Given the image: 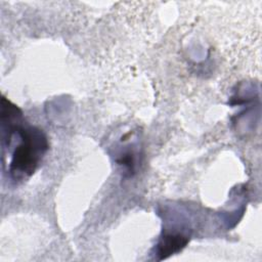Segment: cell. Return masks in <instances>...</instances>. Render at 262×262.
Returning <instances> with one entry per match:
<instances>
[{
  "instance_id": "1",
  "label": "cell",
  "mask_w": 262,
  "mask_h": 262,
  "mask_svg": "<svg viewBox=\"0 0 262 262\" xmlns=\"http://www.w3.org/2000/svg\"><path fill=\"white\" fill-rule=\"evenodd\" d=\"M17 133L21 141L12 154L9 172L14 179H23L35 172L48 148V142L44 133L35 127L18 126Z\"/></svg>"
},
{
  "instance_id": "2",
  "label": "cell",
  "mask_w": 262,
  "mask_h": 262,
  "mask_svg": "<svg viewBox=\"0 0 262 262\" xmlns=\"http://www.w3.org/2000/svg\"><path fill=\"white\" fill-rule=\"evenodd\" d=\"M188 239L182 234H166L162 237L158 246V255L160 260L166 259L170 255L179 252L185 247Z\"/></svg>"
}]
</instances>
